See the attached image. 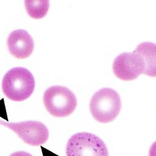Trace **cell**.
Masks as SVG:
<instances>
[{
	"label": "cell",
	"mask_w": 156,
	"mask_h": 156,
	"mask_svg": "<svg viewBox=\"0 0 156 156\" xmlns=\"http://www.w3.org/2000/svg\"><path fill=\"white\" fill-rule=\"evenodd\" d=\"M66 152V156H109L105 143L88 133L73 135L68 142Z\"/></svg>",
	"instance_id": "277c9868"
},
{
	"label": "cell",
	"mask_w": 156,
	"mask_h": 156,
	"mask_svg": "<svg viewBox=\"0 0 156 156\" xmlns=\"http://www.w3.org/2000/svg\"><path fill=\"white\" fill-rule=\"evenodd\" d=\"M24 4L28 14L34 19L44 18L49 8V2L48 0H27Z\"/></svg>",
	"instance_id": "9c48e42d"
},
{
	"label": "cell",
	"mask_w": 156,
	"mask_h": 156,
	"mask_svg": "<svg viewBox=\"0 0 156 156\" xmlns=\"http://www.w3.org/2000/svg\"><path fill=\"white\" fill-rule=\"evenodd\" d=\"M141 58L144 65L143 74L156 77V44L144 42L139 44L134 50Z\"/></svg>",
	"instance_id": "ba28073f"
},
{
	"label": "cell",
	"mask_w": 156,
	"mask_h": 156,
	"mask_svg": "<svg viewBox=\"0 0 156 156\" xmlns=\"http://www.w3.org/2000/svg\"><path fill=\"white\" fill-rule=\"evenodd\" d=\"M35 87L34 77L27 69L17 67L8 71L2 81L4 94L10 100L20 102L29 98Z\"/></svg>",
	"instance_id": "6da1fadb"
},
{
	"label": "cell",
	"mask_w": 156,
	"mask_h": 156,
	"mask_svg": "<svg viewBox=\"0 0 156 156\" xmlns=\"http://www.w3.org/2000/svg\"><path fill=\"white\" fill-rule=\"evenodd\" d=\"M43 103L50 114L56 118H64L74 111L77 99L69 89L55 86L46 90L43 95Z\"/></svg>",
	"instance_id": "3957f363"
},
{
	"label": "cell",
	"mask_w": 156,
	"mask_h": 156,
	"mask_svg": "<svg viewBox=\"0 0 156 156\" xmlns=\"http://www.w3.org/2000/svg\"><path fill=\"white\" fill-rule=\"evenodd\" d=\"M149 156H156V141L153 143L150 147Z\"/></svg>",
	"instance_id": "30bf717a"
},
{
	"label": "cell",
	"mask_w": 156,
	"mask_h": 156,
	"mask_svg": "<svg viewBox=\"0 0 156 156\" xmlns=\"http://www.w3.org/2000/svg\"><path fill=\"white\" fill-rule=\"evenodd\" d=\"M112 71L119 79L129 81L136 80L144 71L140 57L133 53H124L117 57L112 64Z\"/></svg>",
	"instance_id": "8992f818"
},
{
	"label": "cell",
	"mask_w": 156,
	"mask_h": 156,
	"mask_svg": "<svg viewBox=\"0 0 156 156\" xmlns=\"http://www.w3.org/2000/svg\"><path fill=\"white\" fill-rule=\"evenodd\" d=\"M0 124L11 129L24 142L32 146H39L44 144L49 137L48 128L39 121L11 123L0 120Z\"/></svg>",
	"instance_id": "5b68a950"
},
{
	"label": "cell",
	"mask_w": 156,
	"mask_h": 156,
	"mask_svg": "<svg viewBox=\"0 0 156 156\" xmlns=\"http://www.w3.org/2000/svg\"><path fill=\"white\" fill-rule=\"evenodd\" d=\"M121 100L119 94L111 88H102L93 96L89 109L93 118L99 122L109 123L119 114Z\"/></svg>",
	"instance_id": "7a4b0ae2"
},
{
	"label": "cell",
	"mask_w": 156,
	"mask_h": 156,
	"mask_svg": "<svg viewBox=\"0 0 156 156\" xmlns=\"http://www.w3.org/2000/svg\"><path fill=\"white\" fill-rule=\"evenodd\" d=\"M7 44L10 54L17 59L28 58L34 47L32 37L24 30L11 32L8 37Z\"/></svg>",
	"instance_id": "52a82bcc"
},
{
	"label": "cell",
	"mask_w": 156,
	"mask_h": 156,
	"mask_svg": "<svg viewBox=\"0 0 156 156\" xmlns=\"http://www.w3.org/2000/svg\"><path fill=\"white\" fill-rule=\"evenodd\" d=\"M9 156H33L28 152L24 151H18L11 154Z\"/></svg>",
	"instance_id": "8fae6325"
}]
</instances>
